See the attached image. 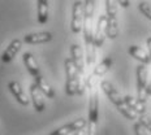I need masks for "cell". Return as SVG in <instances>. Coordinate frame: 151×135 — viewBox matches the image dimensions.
Listing matches in <instances>:
<instances>
[{"label": "cell", "mask_w": 151, "mask_h": 135, "mask_svg": "<svg viewBox=\"0 0 151 135\" xmlns=\"http://www.w3.org/2000/svg\"><path fill=\"white\" fill-rule=\"evenodd\" d=\"M94 12H95V1L94 0H86L85 1V14H83V40H85V59H86V65L91 66L95 62L96 51L93 43L94 36Z\"/></svg>", "instance_id": "obj_1"}, {"label": "cell", "mask_w": 151, "mask_h": 135, "mask_svg": "<svg viewBox=\"0 0 151 135\" xmlns=\"http://www.w3.org/2000/svg\"><path fill=\"white\" fill-rule=\"evenodd\" d=\"M87 87L90 89L89 96V114H87V130L86 135H98L99 124V94L95 87L94 79L86 81Z\"/></svg>", "instance_id": "obj_2"}, {"label": "cell", "mask_w": 151, "mask_h": 135, "mask_svg": "<svg viewBox=\"0 0 151 135\" xmlns=\"http://www.w3.org/2000/svg\"><path fill=\"white\" fill-rule=\"evenodd\" d=\"M100 89H102V91L106 94L107 98L109 99V101L116 106V109H117L124 117H127L128 120H132V121L138 120V114L136 112H133L127 104H125L124 96L116 90V87L113 86L109 81L103 79L102 82H100Z\"/></svg>", "instance_id": "obj_3"}, {"label": "cell", "mask_w": 151, "mask_h": 135, "mask_svg": "<svg viewBox=\"0 0 151 135\" xmlns=\"http://www.w3.org/2000/svg\"><path fill=\"white\" fill-rule=\"evenodd\" d=\"M64 68H65V92L68 96H74V95H83V87L81 84L80 74H78L77 69L74 68L73 62L70 57L65 59L64 61Z\"/></svg>", "instance_id": "obj_4"}, {"label": "cell", "mask_w": 151, "mask_h": 135, "mask_svg": "<svg viewBox=\"0 0 151 135\" xmlns=\"http://www.w3.org/2000/svg\"><path fill=\"white\" fill-rule=\"evenodd\" d=\"M106 4V17H107V26H106V36L109 39H116L119 36V22H117V3L112 0L104 1Z\"/></svg>", "instance_id": "obj_5"}, {"label": "cell", "mask_w": 151, "mask_h": 135, "mask_svg": "<svg viewBox=\"0 0 151 135\" xmlns=\"http://www.w3.org/2000/svg\"><path fill=\"white\" fill-rule=\"evenodd\" d=\"M137 75V99L141 100L142 103H146V89H147V77H149V69L146 65L139 64L136 70Z\"/></svg>", "instance_id": "obj_6"}, {"label": "cell", "mask_w": 151, "mask_h": 135, "mask_svg": "<svg viewBox=\"0 0 151 135\" xmlns=\"http://www.w3.org/2000/svg\"><path fill=\"white\" fill-rule=\"evenodd\" d=\"M83 14H85V1H74L73 7H72V20H70V30L73 34H78L82 30Z\"/></svg>", "instance_id": "obj_7"}, {"label": "cell", "mask_w": 151, "mask_h": 135, "mask_svg": "<svg viewBox=\"0 0 151 135\" xmlns=\"http://www.w3.org/2000/svg\"><path fill=\"white\" fill-rule=\"evenodd\" d=\"M86 126H87V120H85V118H77V120L69 122V124H65L63 126L58 127L56 130L51 131L48 135H70L80 130H85Z\"/></svg>", "instance_id": "obj_8"}, {"label": "cell", "mask_w": 151, "mask_h": 135, "mask_svg": "<svg viewBox=\"0 0 151 135\" xmlns=\"http://www.w3.org/2000/svg\"><path fill=\"white\" fill-rule=\"evenodd\" d=\"M70 60L73 62L74 68L77 69L80 77H82L85 74V52L82 49V47H80L78 44H72L70 46Z\"/></svg>", "instance_id": "obj_9"}, {"label": "cell", "mask_w": 151, "mask_h": 135, "mask_svg": "<svg viewBox=\"0 0 151 135\" xmlns=\"http://www.w3.org/2000/svg\"><path fill=\"white\" fill-rule=\"evenodd\" d=\"M106 26H107V17L106 14H100L98 21H96L95 29H94V36H93V43L95 48L103 46L106 39Z\"/></svg>", "instance_id": "obj_10"}, {"label": "cell", "mask_w": 151, "mask_h": 135, "mask_svg": "<svg viewBox=\"0 0 151 135\" xmlns=\"http://www.w3.org/2000/svg\"><path fill=\"white\" fill-rule=\"evenodd\" d=\"M8 90L11 91V94L14 96V99L17 100L18 104H21L22 106H27L30 104V99L29 96L25 94L24 89L21 87V84L17 81H11L8 83Z\"/></svg>", "instance_id": "obj_11"}, {"label": "cell", "mask_w": 151, "mask_h": 135, "mask_svg": "<svg viewBox=\"0 0 151 135\" xmlns=\"http://www.w3.org/2000/svg\"><path fill=\"white\" fill-rule=\"evenodd\" d=\"M22 42L24 40L18 39V38H16V39L12 40V42L8 44L7 48L4 49V52L1 53V61L3 62H11L16 57V55L20 52L21 47H22Z\"/></svg>", "instance_id": "obj_12"}, {"label": "cell", "mask_w": 151, "mask_h": 135, "mask_svg": "<svg viewBox=\"0 0 151 135\" xmlns=\"http://www.w3.org/2000/svg\"><path fill=\"white\" fill-rule=\"evenodd\" d=\"M29 92H30V99H31V103L34 105V109L37 112H43L46 108V104H45V96L43 94L39 91V89L35 86V83H31L30 87H29Z\"/></svg>", "instance_id": "obj_13"}, {"label": "cell", "mask_w": 151, "mask_h": 135, "mask_svg": "<svg viewBox=\"0 0 151 135\" xmlns=\"http://www.w3.org/2000/svg\"><path fill=\"white\" fill-rule=\"evenodd\" d=\"M52 40V34L50 31H39V33L26 34L24 36V42L27 44H43Z\"/></svg>", "instance_id": "obj_14"}, {"label": "cell", "mask_w": 151, "mask_h": 135, "mask_svg": "<svg viewBox=\"0 0 151 135\" xmlns=\"http://www.w3.org/2000/svg\"><path fill=\"white\" fill-rule=\"evenodd\" d=\"M22 59H24V64H25V66H26V70L29 71V74H31L34 78L42 75L40 74V68H39V65H38L35 57L33 56V53L25 52Z\"/></svg>", "instance_id": "obj_15"}, {"label": "cell", "mask_w": 151, "mask_h": 135, "mask_svg": "<svg viewBox=\"0 0 151 135\" xmlns=\"http://www.w3.org/2000/svg\"><path fill=\"white\" fill-rule=\"evenodd\" d=\"M112 64H113L112 59L111 57H106L104 60H102L95 68H94L93 73L89 75V79H94V81H95L96 78L103 77V75H104L107 71H108L109 69L112 68Z\"/></svg>", "instance_id": "obj_16"}, {"label": "cell", "mask_w": 151, "mask_h": 135, "mask_svg": "<svg viewBox=\"0 0 151 135\" xmlns=\"http://www.w3.org/2000/svg\"><path fill=\"white\" fill-rule=\"evenodd\" d=\"M128 53L132 56V57H134L136 60L139 61L142 65H146L147 66V65L151 62L147 51H145L142 47H139V46H130L128 48Z\"/></svg>", "instance_id": "obj_17"}, {"label": "cell", "mask_w": 151, "mask_h": 135, "mask_svg": "<svg viewBox=\"0 0 151 135\" xmlns=\"http://www.w3.org/2000/svg\"><path fill=\"white\" fill-rule=\"evenodd\" d=\"M50 3L47 0H37V20L39 24L45 25L48 21Z\"/></svg>", "instance_id": "obj_18"}, {"label": "cell", "mask_w": 151, "mask_h": 135, "mask_svg": "<svg viewBox=\"0 0 151 135\" xmlns=\"http://www.w3.org/2000/svg\"><path fill=\"white\" fill-rule=\"evenodd\" d=\"M124 100H125V104L133 112H136L138 116L146 114V103H142L141 100H138L137 98H133L130 95H125Z\"/></svg>", "instance_id": "obj_19"}, {"label": "cell", "mask_w": 151, "mask_h": 135, "mask_svg": "<svg viewBox=\"0 0 151 135\" xmlns=\"http://www.w3.org/2000/svg\"><path fill=\"white\" fill-rule=\"evenodd\" d=\"M34 79H35V82H34V83H35V86L39 89L40 92L43 94V96H46V98H48V99H53V98H55V91H53V89L50 86L48 82H47L42 75L34 78Z\"/></svg>", "instance_id": "obj_20"}, {"label": "cell", "mask_w": 151, "mask_h": 135, "mask_svg": "<svg viewBox=\"0 0 151 135\" xmlns=\"http://www.w3.org/2000/svg\"><path fill=\"white\" fill-rule=\"evenodd\" d=\"M138 9H139V12L145 16V17H147L149 20H151V5L149 3L141 1L139 4H138Z\"/></svg>", "instance_id": "obj_21"}, {"label": "cell", "mask_w": 151, "mask_h": 135, "mask_svg": "<svg viewBox=\"0 0 151 135\" xmlns=\"http://www.w3.org/2000/svg\"><path fill=\"white\" fill-rule=\"evenodd\" d=\"M138 122H139L146 130H149L151 133V117L150 116H147V114L138 116Z\"/></svg>", "instance_id": "obj_22"}, {"label": "cell", "mask_w": 151, "mask_h": 135, "mask_svg": "<svg viewBox=\"0 0 151 135\" xmlns=\"http://www.w3.org/2000/svg\"><path fill=\"white\" fill-rule=\"evenodd\" d=\"M133 130H134V134L136 135H147L146 129H145L139 122H136V124L133 125Z\"/></svg>", "instance_id": "obj_23"}, {"label": "cell", "mask_w": 151, "mask_h": 135, "mask_svg": "<svg viewBox=\"0 0 151 135\" xmlns=\"http://www.w3.org/2000/svg\"><path fill=\"white\" fill-rule=\"evenodd\" d=\"M146 46H147V53H149L150 60H151V36H149L146 39Z\"/></svg>", "instance_id": "obj_24"}, {"label": "cell", "mask_w": 151, "mask_h": 135, "mask_svg": "<svg viewBox=\"0 0 151 135\" xmlns=\"http://www.w3.org/2000/svg\"><path fill=\"white\" fill-rule=\"evenodd\" d=\"M119 5H121L122 8H128L129 4H130V1H122V0H120V1H117Z\"/></svg>", "instance_id": "obj_25"}, {"label": "cell", "mask_w": 151, "mask_h": 135, "mask_svg": "<svg viewBox=\"0 0 151 135\" xmlns=\"http://www.w3.org/2000/svg\"><path fill=\"white\" fill-rule=\"evenodd\" d=\"M146 96L149 98V96H151V81L149 82V84H147V89H146Z\"/></svg>", "instance_id": "obj_26"}, {"label": "cell", "mask_w": 151, "mask_h": 135, "mask_svg": "<svg viewBox=\"0 0 151 135\" xmlns=\"http://www.w3.org/2000/svg\"><path fill=\"white\" fill-rule=\"evenodd\" d=\"M72 135H86V130H80V131H77V133H74Z\"/></svg>", "instance_id": "obj_27"}]
</instances>
